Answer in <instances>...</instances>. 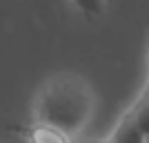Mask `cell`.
Instances as JSON below:
<instances>
[{
  "instance_id": "6da1fadb",
  "label": "cell",
  "mask_w": 149,
  "mask_h": 143,
  "mask_svg": "<svg viewBox=\"0 0 149 143\" xmlns=\"http://www.w3.org/2000/svg\"><path fill=\"white\" fill-rule=\"evenodd\" d=\"M96 92L89 81L74 72L51 76L33 99V123L60 128L74 139L89 125L96 112Z\"/></svg>"
},
{
  "instance_id": "7a4b0ae2",
  "label": "cell",
  "mask_w": 149,
  "mask_h": 143,
  "mask_svg": "<svg viewBox=\"0 0 149 143\" xmlns=\"http://www.w3.org/2000/svg\"><path fill=\"white\" fill-rule=\"evenodd\" d=\"M109 143H147V137L138 130V125H136V121H134L131 110L120 118V123L116 125V130H113Z\"/></svg>"
},
{
  "instance_id": "3957f363",
  "label": "cell",
  "mask_w": 149,
  "mask_h": 143,
  "mask_svg": "<svg viewBox=\"0 0 149 143\" xmlns=\"http://www.w3.org/2000/svg\"><path fill=\"white\" fill-rule=\"evenodd\" d=\"M27 139L29 143H71V137L67 132L47 123H33L27 132Z\"/></svg>"
},
{
  "instance_id": "277c9868",
  "label": "cell",
  "mask_w": 149,
  "mask_h": 143,
  "mask_svg": "<svg viewBox=\"0 0 149 143\" xmlns=\"http://www.w3.org/2000/svg\"><path fill=\"white\" fill-rule=\"evenodd\" d=\"M71 5L87 18H98L105 13V7H107V0H69Z\"/></svg>"
},
{
  "instance_id": "5b68a950",
  "label": "cell",
  "mask_w": 149,
  "mask_h": 143,
  "mask_svg": "<svg viewBox=\"0 0 149 143\" xmlns=\"http://www.w3.org/2000/svg\"><path fill=\"white\" fill-rule=\"evenodd\" d=\"M131 114H134V121H136L138 130L149 139V96L143 99L136 107H131Z\"/></svg>"
},
{
  "instance_id": "8992f818",
  "label": "cell",
  "mask_w": 149,
  "mask_h": 143,
  "mask_svg": "<svg viewBox=\"0 0 149 143\" xmlns=\"http://www.w3.org/2000/svg\"><path fill=\"white\" fill-rule=\"evenodd\" d=\"M147 143H149V139H147Z\"/></svg>"
},
{
  "instance_id": "52a82bcc",
  "label": "cell",
  "mask_w": 149,
  "mask_h": 143,
  "mask_svg": "<svg viewBox=\"0 0 149 143\" xmlns=\"http://www.w3.org/2000/svg\"><path fill=\"white\" fill-rule=\"evenodd\" d=\"M147 96H149V94H147Z\"/></svg>"
}]
</instances>
